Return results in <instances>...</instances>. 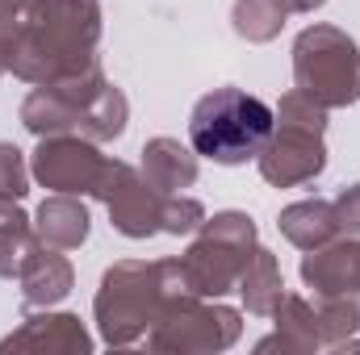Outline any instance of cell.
Wrapping results in <instances>:
<instances>
[{
	"label": "cell",
	"instance_id": "6da1fadb",
	"mask_svg": "<svg viewBox=\"0 0 360 355\" xmlns=\"http://www.w3.org/2000/svg\"><path fill=\"white\" fill-rule=\"evenodd\" d=\"M101 0H38L13 34L8 72L25 84H59L96 63Z\"/></svg>",
	"mask_w": 360,
	"mask_h": 355
},
{
	"label": "cell",
	"instance_id": "7a4b0ae2",
	"mask_svg": "<svg viewBox=\"0 0 360 355\" xmlns=\"http://www.w3.org/2000/svg\"><path fill=\"white\" fill-rule=\"evenodd\" d=\"M197 297L180 272V260H122V264L105 267L101 288L92 297V318L101 330V343L109 347H134L147 339V330L160 322V314Z\"/></svg>",
	"mask_w": 360,
	"mask_h": 355
},
{
	"label": "cell",
	"instance_id": "3957f363",
	"mask_svg": "<svg viewBox=\"0 0 360 355\" xmlns=\"http://www.w3.org/2000/svg\"><path fill=\"white\" fill-rule=\"evenodd\" d=\"M272 126H276V113L269 100L243 88H214L188 113V147L201 159L239 168L264 151Z\"/></svg>",
	"mask_w": 360,
	"mask_h": 355
},
{
	"label": "cell",
	"instance_id": "277c9868",
	"mask_svg": "<svg viewBox=\"0 0 360 355\" xmlns=\"http://www.w3.org/2000/svg\"><path fill=\"white\" fill-rule=\"evenodd\" d=\"M256 247H260V226L252 222V213L243 209H222L214 217L205 213V222L197 226V239L180 255V272L197 297L218 301L239 284Z\"/></svg>",
	"mask_w": 360,
	"mask_h": 355
},
{
	"label": "cell",
	"instance_id": "5b68a950",
	"mask_svg": "<svg viewBox=\"0 0 360 355\" xmlns=\"http://www.w3.org/2000/svg\"><path fill=\"white\" fill-rule=\"evenodd\" d=\"M293 88L323 109H352L360 100V46L340 25L314 21L293 38Z\"/></svg>",
	"mask_w": 360,
	"mask_h": 355
},
{
	"label": "cell",
	"instance_id": "8992f818",
	"mask_svg": "<svg viewBox=\"0 0 360 355\" xmlns=\"http://www.w3.org/2000/svg\"><path fill=\"white\" fill-rule=\"evenodd\" d=\"M243 335V314L235 305L210 301V297H184L172 301L160 322L147 330V347L164 355H218L231 351Z\"/></svg>",
	"mask_w": 360,
	"mask_h": 355
},
{
	"label": "cell",
	"instance_id": "52a82bcc",
	"mask_svg": "<svg viewBox=\"0 0 360 355\" xmlns=\"http://www.w3.org/2000/svg\"><path fill=\"white\" fill-rule=\"evenodd\" d=\"M30 172L51 192L96 196L101 184H105V172H109V159L96 151L92 138H80V134H46V138H38V147L30 155Z\"/></svg>",
	"mask_w": 360,
	"mask_h": 355
},
{
	"label": "cell",
	"instance_id": "ba28073f",
	"mask_svg": "<svg viewBox=\"0 0 360 355\" xmlns=\"http://www.w3.org/2000/svg\"><path fill=\"white\" fill-rule=\"evenodd\" d=\"M105 88L101 63H89L84 72L59 80V84H34V92L21 100V126L38 138L46 134H80L84 126V105Z\"/></svg>",
	"mask_w": 360,
	"mask_h": 355
},
{
	"label": "cell",
	"instance_id": "9c48e42d",
	"mask_svg": "<svg viewBox=\"0 0 360 355\" xmlns=\"http://www.w3.org/2000/svg\"><path fill=\"white\" fill-rule=\"evenodd\" d=\"M96 201H105L109 222H113L117 234H126V239L164 234V201H168V192H160L139 168H130L122 159H109V172H105V184H101Z\"/></svg>",
	"mask_w": 360,
	"mask_h": 355
},
{
	"label": "cell",
	"instance_id": "30bf717a",
	"mask_svg": "<svg viewBox=\"0 0 360 355\" xmlns=\"http://www.w3.org/2000/svg\"><path fill=\"white\" fill-rule=\"evenodd\" d=\"M256 168L272 188H302L327 172V142L319 130L276 121L264 151L256 155Z\"/></svg>",
	"mask_w": 360,
	"mask_h": 355
},
{
	"label": "cell",
	"instance_id": "8fae6325",
	"mask_svg": "<svg viewBox=\"0 0 360 355\" xmlns=\"http://www.w3.org/2000/svg\"><path fill=\"white\" fill-rule=\"evenodd\" d=\"M96 343L76 314L55 309H25L21 326L0 339V355L8 351H51V355H89Z\"/></svg>",
	"mask_w": 360,
	"mask_h": 355
},
{
	"label": "cell",
	"instance_id": "7c38bea8",
	"mask_svg": "<svg viewBox=\"0 0 360 355\" xmlns=\"http://www.w3.org/2000/svg\"><path fill=\"white\" fill-rule=\"evenodd\" d=\"M302 280L314 297H360V239L335 234L302 255Z\"/></svg>",
	"mask_w": 360,
	"mask_h": 355
},
{
	"label": "cell",
	"instance_id": "4fadbf2b",
	"mask_svg": "<svg viewBox=\"0 0 360 355\" xmlns=\"http://www.w3.org/2000/svg\"><path fill=\"white\" fill-rule=\"evenodd\" d=\"M272 335H264L256 343V351L269 355H314L323 351V335H319V314H314V301H306L302 293H285L272 309Z\"/></svg>",
	"mask_w": 360,
	"mask_h": 355
},
{
	"label": "cell",
	"instance_id": "5bb4252c",
	"mask_svg": "<svg viewBox=\"0 0 360 355\" xmlns=\"http://www.w3.org/2000/svg\"><path fill=\"white\" fill-rule=\"evenodd\" d=\"M201 155L188 147V142H180L172 134H160V138H147L143 142V176L151 180L160 192H184V188H193L197 184V172H201V163H197Z\"/></svg>",
	"mask_w": 360,
	"mask_h": 355
},
{
	"label": "cell",
	"instance_id": "9a60e30c",
	"mask_svg": "<svg viewBox=\"0 0 360 355\" xmlns=\"http://www.w3.org/2000/svg\"><path fill=\"white\" fill-rule=\"evenodd\" d=\"M17 284H21V305L25 309H55L72 288H76V267L68 255H59L55 247H42L25 272L17 276Z\"/></svg>",
	"mask_w": 360,
	"mask_h": 355
},
{
	"label": "cell",
	"instance_id": "2e32d148",
	"mask_svg": "<svg viewBox=\"0 0 360 355\" xmlns=\"http://www.w3.org/2000/svg\"><path fill=\"white\" fill-rule=\"evenodd\" d=\"M34 230L42 239V247H55V251H76L84 247L92 230V217L84 209L80 196H68V192H51L38 213H34Z\"/></svg>",
	"mask_w": 360,
	"mask_h": 355
},
{
	"label": "cell",
	"instance_id": "e0dca14e",
	"mask_svg": "<svg viewBox=\"0 0 360 355\" xmlns=\"http://www.w3.org/2000/svg\"><path fill=\"white\" fill-rule=\"evenodd\" d=\"M276 226H281V234H285L297 251H314V247H323V243H331V239L340 234V226H335V205L323 201V196L297 201V205L281 209Z\"/></svg>",
	"mask_w": 360,
	"mask_h": 355
},
{
	"label": "cell",
	"instance_id": "ac0fdd59",
	"mask_svg": "<svg viewBox=\"0 0 360 355\" xmlns=\"http://www.w3.org/2000/svg\"><path fill=\"white\" fill-rule=\"evenodd\" d=\"M235 293L243 297V309H248V314L272 318L276 301L285 297V276H281V264H276V255H272L269 247H256V251H252V260L243 267Z\"/></svg>",
	"mask_w": 360,
	"mask_h": 355
},
{
	"label": "cell",
	"instance_id": "d6986e66",
	"mask_svg": "<svg viewBox=\"0 0 360 355\" xmlns=\"http://www.w3.org/2000/svg\"><path fill=\"white\" fill-rule=\"evenodd\" d=\"M126 121H130V100L117 84L105 80V88L84 105V126H80V138L92 142H113L126 134Z\"/></svg>",
	"mask_w": 360,
	"mask_h": 355
},
{
	"label": "cell",
	"instance_id": "ffe728a7",
	"mask_svg": "<svg viewBox=\"0 0 360 355\" xmlns=\"http://www.w3.org/2000/svg\"><path fill=\"white\" fill-rule=\"evenodd\" d=\"M289 21V8L281 0H235L231 4V29L243 42H272Z\"/></svg>",
	"mask_w": 360,
	"mask_h": 355
},
{
	"label": "cell",
	"instance_id": "44dd1931",
	"mask_svg": "<svg viewBox=\"0 0 360 355\" xmlns=\"http://www.w3.org/2000/svg\"><path fill=\"white\" fill-rule=\"evenodd\" d=\"M314 314H319L323 347H344L360 330V301L356 297H314Z\"/></svg>",
	"mask_w": 360,
	"mask_h": 355
},
{
	"label": "cell",
	"instance_id": "7402d4cb",
	"mask_svg": "<svg viewBox=\"0 0 360 355\" xmlns=\"http://www.w3.org/2000/svg\"><path fill=\"white\" fill-rule=\"evenodd\" d=\"M38 251H42V239H38L34 222L0 226V280H17Z\"/></svg>",
	"mask_w": 360,
	"mask_h": 355
},
{
	"label": "cell",
	"instance_id": "603a6c76",
	"mask_svg": "<svg viewBox=\"0 0 360 355\" xmlns=\"http://www.w3.org/2000/svg\"><path fill=\"white\" fill-rule=\"evenodd\" d=\"M272 113H276V121H289V126H306V130L327 134V113H331V109H323V105H319V100H310L306 92L289 88Z\"/></svg>",
	"mask_w": 360,
	"mask_h": 355
},
{
	"label": "cell",
	"instance_id": "cb8c5ba5",
	"mask_svg": "<svg viewBox=\"0 0 360 355\" xmlns=\"http://www.w3.org/2000/svg\"><path fill=\"white\" fill-rule=\"evenodd\" d=\"M205 222V205L197 196H184V192H172L164 201V234H197V226Z\"/></svg>",
	"mask_w": 360,
	"mask_h": 355
},
{
	"label": "cell",
	"instance_id": "d4e9b609",
	"mask_svg": "<svg viewBox=\"0 0 360 355\" xmlns=\"http://www.w3.org/2000/svg\"><path fill=\"white\" fill-rule=\"evenodd\" d=\"M30 180H34V172H30L25 155H21L13 142H0V192L21 201V196L30 192Z\"/></svg>",
	"mask_w": 360,
	"mask_h": 355
},
{
	"label": "cell",
	"instance_id": "484cf974",
	"mask_svg": "<svg viewBox=\"0 0 360 355\" xmlns=\"http://www.w3.org/2000/svg\"><path fill=\"white\" fill-rule=\"evenodd\" d=\"M331 205H335V226H340V234L360 239V184H348Z\"/></svg>",
	"mask_w": 360,
	"mask_h": 355
},
{
	"label": "cell",
	"instance_id": "4316f807",
	"mask_svg": "<svg viewBox=\"0 0 360 355\" xmlns=\"http://www.w3.org/2000/svg\"><path fill=\"white\" fill-rule=\"evenodd\" d=\"M38 0H0V34H17L21 29V21L30 17V8H34Z\"/></svg>",
	"mask_w": 360,
	"mask_h": 355
},
{
	"label": "cell",
	"instance_id": "83f0119b",
	"mask_svg": "<svg viewBox=\"0 0 360 355\" xmlns=\"http://www.w3.org/2000/svg\"><path fill=\"white\" fill-rule=\"evenodd\" d=\"M13 222H30V217H25V209H21L17 196H4L0 192V226H13Z\"/></svg>",
	"mask_w": 360,
	"mask_h": 355
},
{
	"label": "cell",
	"instance_id": "f1b7e54d",
	"mask_svg": "<svg viewBox=\"0 0 360 355\" xmlns=\"http://www.w3.org/2000/svg\"><path fill=\"white\" fill-rule=\"evenodd\" d=\"M289 13H314V8H323L327 0H281Z\"/></svg>",
	"mask_w": 360,
	"mask_h": 355
},
{
	"label": "cell",
	"instance_id": "f546056e",
	"mask_svg": "<svg viewBox=\"0 0 360 355\" xmlns=\"http://www.w3.org/2000/svg\"><path fill=\"white\" fill-rule=\"evenodd\" d=\"M356 301H360V297H356Z\"/></svg>",
	"mask_w": 360,
	"mask_h": 355
}]
</instances>
